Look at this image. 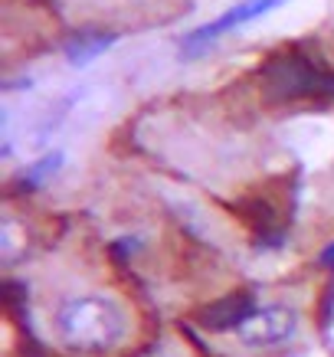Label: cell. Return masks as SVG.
<instances>
[{
  "label": "cell",
  "instance_id": "52a82bcc",
  "mask_svg": "<svg viewBox=\"0 0 334 357\" xmlns=\"http://www.w3.org/2000/svg\"><path fill=\"white\" fill-rule=\"evenodd\" d=\"M59 161H63V154H46V158H40L36 164H30V171L23 174V181L30 187H36V184H43L50 174H56L59 171Z\"/></svg>",
  "mask_w": 334,
  "mask_h": 357
},
{
  "label": "cell",
  "instance_id": "3957f363",
  "mask_svg": "<svg viewBox=\"0 0 334 357\" xmlns=\"http://www.w3.org/2000/svg\"><path fill=\"white\" fill-rule=\"evenodd\" d=\"M298 331V314L291 312L289 305H266V308H256L249 312L233 335L243 341L246 347H279L289 344Z\"/></svg>",
  "mask_w": 334,
  "mask_h": 357
},
{
  "label": "cell",
  "instance_id": "6da1fadb",
  "mask_svg": "<svg viewBox=\"0 0 334 357\" xmlns=\"http://www.w3.org/2000/svg\"><path fill=\"white\" fill-rule=\"evenodd\" d=\"M56 335L73 351H112L131 331L125 305L112 295H73L56 308Z\"/></svg>",
  "mask_w": 334,
  "mask_h": 357
},
{
  "label": "cell",
  "instance_id": "277c9868",
  "mask_svg": "<svg viewBox=\"0 0 334 357\" xmlns=\"http://www.w3.org/2000/svg\"><path fill=\"white\" fill-rule=\"evenodd\" d=\"M239 220L259 233V239H279L285 229V210L275 204L269 190H252L236 200Z\"/></svg>",
  "mask_w": 334,
  "mask_h": 357
},
{
  "label": "cell",
  "instance_id": "5b68a950",
  "mask_svg": "<svg viewBox=\"0 0 334 357\" xmlns=\"http://www.w3.org/2000/svg\"><path fill=\"white\" fill-rule=\"evenodd\" d=\"M279 3L282 0H246V3H239V7L227 10L223 17H216L213 23H206V26H200L197 33H190V36L183 40V53H197V50H204L206 43H213L216 36H223V33L233 30V26H243V23L256 20V17L269 13L272 7H279Z\"/></svg>",
  "mask_w": 334,
  "mask_h": 357
},
{
  "label": "cell",
  "instance_id": "7a4b0ae2",
  "mask_svg": "<svg viewBox=\"0 0 334 357\" xmlns=\"http://www.w3.org/2000/svg\"><path fill=\"white\" fill-rule=\"evenodd\" d=\"M262 96L269 102H331L334 69L302 46H285L259 66Z\"/></svg>",
  "mask_w": 334,
  "mask_h": 357
},
{
  "label": "cell",
  "instance_id": "ba28073f",
  "mask_svg": "<svg viewBox=\"0 0 334 357\" xmlns=\"http://www.w3.org/2000/svg\"><path fill=\"white\" fill-rule=\"evenodd\" d=\"M158 357H177V354H158Z\"/></svg>",
  "mask_w": 334,
  "mask_h": 357
},
{
  "label": "cell",
  "instance_id": "8992f818",
  "mask_svg": "<svg viewBox=\"0 0 334 357\" xmlns=\"http://www.w3.org/2000/svg\"><path fill=\"white\" fill-rule=\"evenodd\" d=\"M108 46H112V36H105V33H79V36H73L66 43V56L73 63H89V59H96Z\"/></svg>",
  "mask_w": 334,
  "mask_h": 357
}]
</instances>
